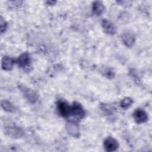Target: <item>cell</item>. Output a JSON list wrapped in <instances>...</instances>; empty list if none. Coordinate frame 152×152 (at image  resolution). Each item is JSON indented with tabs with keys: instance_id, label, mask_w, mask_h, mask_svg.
Here are the masks:
<instances>
[{
	"instance_id": "2",
	"label": "cell",
	"mask_w": 152,
	"mask_h": 152,
	"mask_svg": "<svg viewBox=\"0 0 152 152\" xmlns=\"http://www.w3.org/2000/svg\"><path fill=\"white\" fill-rule=\"evenodd\" d=\"M5 134L12 138H20L24 136V131L15 125H8L4 127Z\"/></svg>"
},
{
	"instance_id": "7",
	"label": "cell",
	"mask_w": 152,
	"mask_h": 152,
	"mask_svg": "<svg viewBox=\"0 0 152 152\" xmlns=\"http://www.w3.org/2000/svg\"><path fill=\"white\" fill-rule=\"evenodd\" d=\"M133 118L135 122L137 124L145 123L148 121V119L147 113L144 109L141 108H137L134 110L133 113Z\"/></svg>"
},
{
	"instance_id": "3",
	"label": "cell",
	"mask_w": 152,
	"mask_h": 152,
	"mask_svg": "<svg viewBox=\"0 0 152 152\" xmlns=\"http://www.w3.org/2000/svg\"><path fill=\"white\" fill-rule=\"evenodd\" d=\"M56 109L58 114L64 118L71 116V106L64 99H59L56 102Z\"/></svg>"
},
{
	"instance_id": "12",
	"label": "cell",
	"mask_w": 152,
	"mask_h": 152,
	"mask_svg": "<svg viewBox=\"0 0 152 152\" xmlns=\"http://www.w3.org/2000/svg\"><path fill=\"white\" fill-rule=\"evenodd\" d=\"M92 11L94 14L100 15L104 12L105 7L101 1H96L92 4Z\"/></svg>"
},
{
	"instance_id": "8",
	"label": "cell",
	"mask_w": 152,
	"mask_h": 152,
	"mask_svg": "<svg viewBox=\"0 0 152 152\" xmlns=\"http://www.w3.org/2000/svg\"><path fill=\"white\" fill-rule=\"evenodd\" d=\"M66 130L68 133L75 138L80 136V128L78 124L74 121H68L66 124Z\"/></svg>"
},
{
	"instance_id": "18",
	"label": "cell",
	"mask_w": 152,
	"mask_h": 152,
	"mask_svg": "<svg viewBox=\"0 0 152 152\" xmlns=\"http://www.w3.org/2000/svg\"><path fill=\"white\" fill-rule=\"evenodd\" d=\"M129 75L131 76V77L132 78V80H134L135 82H137V83L140 81V78H139V77L137 74V71L132 68L129 70Z\"/></svg>"
},
{
	"instance_id": "4",
	"label": "cell",
	"mask_w": 152,
	"mask_h": 152,
	"mask_svg": "<svg viewBox=\"0 0 152 152\" xmlns=\"http://www.w3.org/2000/svg\"><path fill=\"white\" fill-rule=\"evenodd\" d=\"M16 62L17 65L25 71H30L31 68V58L28 52L22 53L17 58Z\"/></svg>"
},
{
	"instance_id": "14",
	"label": "cell",
	"mask_w": 152,
	"mask_h": 152,
	"mask_svg": "<svg viewBox=\"0 0 152 152\" xmlns=\"http://www.w3.org/2000/svg\"><path fill=\"white\" fill-rule=\"evenodd\" d=\"M1 107L7 112H13L15 110L14 106L12 103L7 100H2L1 103Z\"/></svg>"
},
{
	"instance_id": "15",
	"label": "cell",
	"mask_w": 152,
	"mask_h": 152,
	"mask_svg": "<svg viewBox=\"0 0 152 152\" xmlns=\"http://www.w3.org/2000/svg\"><path fill=\"white\" fill-rule=\"evenodd\" d=\"M133 102V100L131 97H126L121 100L120 103V106L124 109H127L132 105Z\"/></svg>"
},
{
	"instance_id": "17",
	"label": "cell",
	"mask_w": 152,
	"mask_h": 152,
	"mask_svg": "<svg viewBox=\"0 0 152 152\" xmlns=\"http://www.w3.org/2000/svg\"><path fill=\"white\" fill-rule=\"evenodd\" d=\"M7 27H8V24L7 23V21L3 18V17L2 16H1L0 17V31L1 33H4L7 29Z\"/></svg>"
},
{
	"instance_id": "11",
	"label": "cell",
	"mask_w": 152,
	"mask_h": 152,
	"mask_svg": "<svg viewBox=\"0 0 152 152\" xmlns=\"http://www.w3.org/2000/svg\"><path fill=\"white\" fill-rule=\"evenodd\" d=\"M14 64V60L10 56H5L1 61V66L2 69L5 71H10L12 69Z\"/></svg>"
},
{
	"instance_id": "1",
	"label": "cell",
	"mask_w": 152,
	"mask_h": 152,
	"mask_svg": "<svg viewBox=\"0 0 152 152\" xmlns=\"http://www.w3.org/2000/svg\"><path fill=\"white\" fill-rule=\"evenodd\" d=\"M18 87L28 102L31 104H34L37 102L38 100V94L35 91L23 84H19Z\"/></svg>"
},
{
	"instance_id": "10",
	"label": "cell",
	"mask_w": 152,
	"mask_h": 152,
	"mask_svg": "<svg viewBox=\"0 0 152 152\" xmlns=\"http://www.w3.org/2000/svg\"><path fill=\"white\" fill-rule=\"evenodd\" d=\"M101 25L103 31L106 34L113 35L116 33V27L110 21L107 19H103L101 22Z\"/></svg>"
},
{
	"instance_id": "16",
	"label": "cell",
	"mask_w": 152,
	"mask_h": 152,
	"mask_svg": "<svg viewBox=\"0 0 152 152\" xmlns=\"http://www.w3.org/2000/svg\"><path fill=\"white\" fill-rule=\"evenodd\" d=\"M102 72L103 75L106 78H107L108 79H112L115 77V72L113 71V70H112V69L110 68H104L102 69Z\"/></svg>"
},
{
	"instance_id": "9",
	"label": "cell",
	"mask_w": 152,
	"mask_h": 152,
	"mask_svg": "<svg viewBox=\"0 0 152 152\" xmlns=\"http://www.w3.org/2000/svg\"><path fill=\"white\" fill-rule=\"evenodd\" d=\"M119 146L118 141L112 137H108L104 141V147L106 151H115L118 150Z\"/></svg>"
},
{
	"instance_id": "5",
	"label": "cell",
	"mask_w": 152,
	"mask_h": 152,
	"mask_svg": "<svg viewBox=\"0 0 152 152\" xmlns=\"http://www.w3.org/2000/svg\"><path fill=\"white\" fill-rule=\"evenodd\" d=\"M71 116L74 117L76 120H81L86 116V112L81 104L77 102H73L71 105Z\"/></svg>"
},
{
	"instance_id": "13",
	"label": "cell",
	"mask_w": 152,
	"mask_h": 152,
	"mask_svg": "<svg viewBox=\"0 0 152 152\" xmlns=\"http://www.w3.org/2000/svg\"><path fill=\"white\" fill-rule=\"evenodd\" d=\"M100 109L105 114L107 115H112L116 111V107L115 106L109 103H101L100 105Z\"/></svg>"
},
{
	"instance_id": "19",
	"label": "cell",
	"mask_w": 152,
	"mask_h": 152,
	"mask_svg": "<svg viewBox=\"0 0 152 152\" xmlns=\"http://www.w3.org/2000/svg\"><path fill=\"white\" fill-rule=\"evenodd\" d=\"M56 2V1H48L46 2V3L49 5H54Z\"/></svg>"
},
{
	"instance_id": "6",
	"label": "cell",
	"mask_w": 152,
	"mask_h": 152,
	"mask_svg": "<svg viewBox=\"0 0 152 152\" xmlns=\"http://www.w3.org/2000/svg\"><path fill=\"white\" fill-rule=\"evenodd\" d=\"M121 39L125 46L131 48L135 42V36L130 30H126L123 32L121 34Z\"/></svg>"
}]
</instances>
